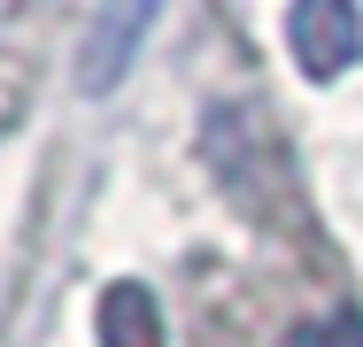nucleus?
I'll list each match as a JSON object with an SVG mask.
<instances>
[{
	"label": "nucleus",
	"instance_id": "obj_4",
	"mask_svg": "<svg viewBox=\"0 0 363 347\" xmlns=\"http://www.w3.org/2000/svg\"><path fill=\"white\" fill-rule=\"evenodd\" d=\"M294 347H363V317L356 309H340V317H325V324H301V340Z\"/></svg>",
	"mask_w": 363,
	"mask_h": 347
},
{
	"label": "nucleus",
	"instance_id": "obj_1",
	"mask_svg": "<svg viewBox=\"0 0 363 347\" xmlns=\"http://www.w3.org/2000/svg\"><path fill=\"white\" fill-rule=\"evenodd\" d=\"M286 47L294 62H301V77H340V69H356L363 55V16L348 8V0H294L286 8Z\"/></svg>",
	"mask_w": 363,
	"mask_h": 347
},
{
	"label": "nucleus",
	"instance_id": "obj_3",
	"mask_svg": "<svg viewBox=\"0 0 363 347\" xmlns=\"http://www.w3.org/2000/svg\"><path fill=\"white\" fill-rule=\"evenodd\" d=\"M101 347H162V309H155L147 285L116 278L101 293Z\"/></svg>",
	"mask_w": 363,
	"mask_h": 347
},
{
	"label": "nucleus",
	"instance_id": "obj_2",
	"mask_svg": "<svg viewBox=\"0 0 363 347\" xmlns=\"http://www.w3.org/2000/svg\"><path fill=\"white\" fill-rule=\"evenodd\" d=\"M147 23H155V8H147V0H132V8H101V16L85 23V47H77V93H93V101H101V93L132 69Z\"/></svg>",
	"mask_w": 363,
	"mask_h": 347
}]
</instances>
